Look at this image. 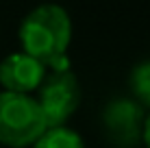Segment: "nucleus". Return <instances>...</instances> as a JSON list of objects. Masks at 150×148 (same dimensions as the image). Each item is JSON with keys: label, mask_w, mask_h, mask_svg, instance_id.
Segmentation results:
<instances>
[{"label": "nucleus", "mask_w": 150, "mask_h": 148, "mask_svg": "<svg viewBox=\"0 0 150 148\" xmlns=\"http://www.w3.org/2000/svg\"><path fill=\"white\" fill-rule=\"evenodd\" d=\"M22 52L48 68L54 59L68 55L72 42V20L61 4L44 2L24 15L18 30Z\"/></svg>", "instance_id": "obj_1"}, {"label": "nucleus", "mask_w": 150, "mask_h": 148, "mask_svg": "<svg viewBox=\"0 0 150 148\" xmlns=\"http://www.w3.org/2000/svg\"><path fill=\"white\" fill-rule=\"evenodd\" d=\"M48 129L37 98L28 94L0 91V144L28 148Z\"/></svg>", "instance_id": "obj_2"}, {"label": "nucleus", "mask_w": 150, "mask_h": 148, "mask_svg": "<svg viewBox=\"0 0 150 148\" xmlns=\"http://www.w3.org/2000/svg\"><path fill=\"white\" fill-rule=\"evenodd\" d=\"M83 98L79 79L72 70L65 72H46L37 89V103L44 111V118L50 126H65L72 115L76 113Z\"/></svg>", "instance_id": "obj_3"}, {"label": "nucleus", "mask_w": 150, "mask_h": 148, "mask_svg": "<svg viewBox=\"0 0 150 148\" xmlns=\"http://www.w3.org/2000/svg\"><path fill=\"white\" fill-rule=\"evenodd\" d=\"M144 107L135 98H113L100 115L107 142L115 148H135L144 135Z\"/></svg>", "instance_id": "obj_4"}, {"label": "nucleus", "mask_w": 150, "mask_h": 148, "mask_svg": "<svg viewBox=\"0 0 150 148\" xmlns=\"http://www.w3.org/2000/svg\"><path fill=\"white\" fill-rule=\"evenodd\" d=\"M46 65L26 52H11L0 61V87L13 94H33L46 76Z\"/></svg>", "instance_id": "obj_5"}, {"label": "nucleus", "mask_w": 150, "mask_h": 148, "mask_svg": "<svg viewBox=\"0 0 150 148\" xmlns=\"http://www.w3.org/2000/svg\"><path fill=\"white\" fill-rule=\"evenodd\" d=\"M30 148H85L83 137L74 129L65 126H50Z\"/></svg>", "instance_id": "obj_6"}, {"label": "nucleus", "mask_w": 150, "mask_h": 148, "mask_svg": "<svg viewBox=\"0 0 150 148\" xmlns=\"http://www.w3.org/2000/svg\"><path fill=\"white\" fill-rule=\"evenodd\" d=\"M128 85H131V91L137 103L150 109V59L133 68L131 76H128Z\"/></svg>", "instance_id": "obj_7"}, {"label": "nucleus", "mask_w": 150, "mask_h": 148, "mask_svg": "<svg viewBox=\"0 0 150 148\" xmlns=\"http://www.w3.org/2000/svg\"><path fill=\"white\" fill-rule=\"evenodd\" d=\"M142 142L144 146L150 148V111L146 113V120H144V135H142Z\"/></svg>", "instance_id": "obj_8"}]
</instances>
